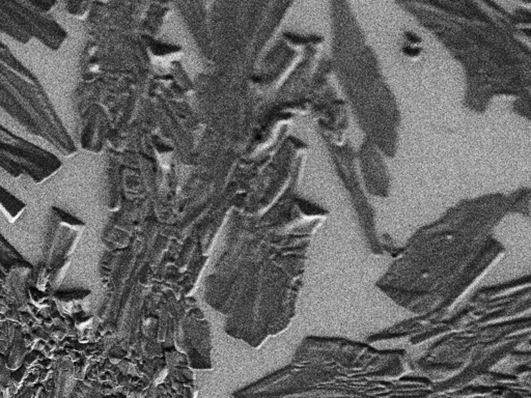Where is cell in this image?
<instances>
[{
    "instance_id": "52a82bcc",
    "label": "cell",
    "mask_w": 531,
    "mask_h": 398,
    "mask_svg": "<svg viewBox=\"0 0 531 398\" xmlns=\"http://www.w3.org/2000/svg\"><path fill=\"white\" fill-rule=\"evenodd\" d=\"M50 336L54 340L60 341L67 336V331L60 327H54L51 329V333H50Z\"/></svg>"
},
{
    "instance_id": "8992f818",
    "label": "cell",
    "mask_w": 531,
    "mask_h": 398,
    "mask_svg": "<svg viewBox=\"0 0 531 398\" xmlns=\"http://www.w3.org/2000/svg\"><path fill=\"white\" fill-rule=\"evenodd\" d=\"M26 367H25L24 364H23L21 367H19L18 370H17L16 372H14V374L10 376V380L14 383H21L24 380L25 376H26Z\"/></svg>"
},
{
    "instance_id": "5b68a950",
    "label": "cell",
    "mask_w": 531,
    "mask_h": 398,
    "mask_svg": "<svg viewBox=\"0 0 531 398\" xmlns=\"http://www.w3.org/2000/svg\"><path fill=\"white\" fill-rule=\"evenodd\" d=\"M74 315H75V317H74V320H75V325L78 329H83L86 326L90 325V321H92V317H88V315H86L85 313H82V311H79V313H75Z\"/></svg>"
},
{
    "instance_id": "6da1fadb",
    "label": "cell",
    "mask_w": 531,
    "mask_h": 398,
    "mask_svg": "<svg viewBox=\"0 0 531 398\" xmlns=\"http://www.w3.org/2000/svg\"><path fill=\"white\" fill-rule=\"evenodd\" d=\"M26 345L23 339V332L19 326H17L16 333L13 339L10 347L8 349V355L4 357L6 365L8 370H16L24 364L25 356H26Z\"/></svg>"
},
{
    "instance_id": "7a4b0ae2",
    "label": "cell",
    "mask_w": 531,
    "mask_h": 398,
    "mask_svg": "<svg viewBox=\"0 0 531 398\" xmlns=\"http://www.w3.org/2000/svg\"><path fill=\"white\" fill-rule=\"evenodd\" d=\"M31 279L33 281V285L38 290L42 292H47L48 284H49L50 269H48L45 265H40L35 270H33L31 274Z\"/></svg>"
},
{
    "instance_id": "277c9868",
    "label": "cell",
    "mask_w": 531,
    "mask_h": 398,
    "mask_svg": "<svg viewBox=\"0 0 531 398\" xmlns=\"http://www.w3.org/2000/svg\"><path fill=\"white\" fill-rule=\"evenodd\" d=\"M90 384H79L73 392L72 398H104L102 393L97 392L96 390H92L90 388Z\"/></svg>"
},
{
    "instance_id": "3957f363",
    "label": "cell",
    "mask_w": 531,
    "mask_h": 398,
    "mask_svg": "<svg viewBox=\"0 0 531 398\" xmlns=\"http://www.w3.org/2000/svg\"><path fill=\"white\" fill-rule=\"evenodd\" d=\"M27 295L29 302L37 308H46L51 304L52 297L47 292H42L35 286H29Z\"/></svg>"
}]
</instances>
